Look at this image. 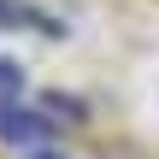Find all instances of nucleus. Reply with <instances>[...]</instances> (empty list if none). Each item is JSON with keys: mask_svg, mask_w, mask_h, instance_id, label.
Here are the masks:
<instances>
[{"mask_svg": "<svg viewBox=\"0 0 159 159\" xmlns=\"http://www.w3.org/2000/svg\"><path fill=\"white\" fill-rule=\"evenodd\" d=\"M0 30H41V35H59L53 18H41V12L18 6V0H0Z\"/></svg>", "mask_w": 159, "mask_h": 159, "instance_id": "2", "label": "nucleus"}, {"mask_svg": "<svg viewBox=\"0 0 159 159\" xmlns=\"http://www.w3.org/2000/svg\"><path fill=\"white\" fill-rule=\"evenodd\" d=\"M41 159H53V153H41Z\"/></svg>", "mask_w": 159, "mask_h": 159, "instance_id": "4", "label": "nucleus"}, {"mask_svg": "<svg viewBox=\"0 0 159 159\" xmlns=\"http://www.w3.org/2000/svg\"><path fill=\"white\" fill-rule=\"evenodd\" d=\"M12 83H18V65H6V59H0V89H12Z\"/></svg>", "mask_w": 159, "mask_h": 159, "instance_id": "3", "label": "nucleus"}, {"mask_svg": "<svg viewBox=\"0 0 159 159\" xmlns=\"http://www.w3.org/2000/svg\"><path fill=\"white\" fill-rule=\"evenodd\" d=\"M47 124L35 112H18V106H0V142H41Z\"/></svg>", "mask_w": 159, "mask_h": 159, "instance_id": "1", "label": "nucleus"}]
</instances>
